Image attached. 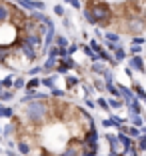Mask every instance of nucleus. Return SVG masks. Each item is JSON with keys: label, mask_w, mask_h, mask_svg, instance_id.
Instances as JSON below:
<instances>
[{"label": "nucleus", "mask_w": 146, "mask_h": 156, "mask_svg": "<svg viewBox=\"0 0 146 156\" xmlns=\"http://www.w3.org/2000/svg\"><path fill=\"white\" fill-rule=\"evenodd\" d=\"M8 138L24 156H96L92 116L60 96H32L14 110Z\"/></svg>", "instance_id": "nucleus-1"}, {"label": "nucleus", "mask_w": 146, "mask_h": 156, "mask_svg": "<svg viewBox=\"0 0 146 156\" xmlns=\"http://www.w3.org/2000/svg\"><path fill=\"white\" fill-rule=\"evenodd\" d=\"M52 22L12 0H0V72H22L44 56Z\"/></svg>", "instance_id": "nucleus-2"}, {"label": "nucleus", "mask_w": 146, "mask_h": 156, "mask_svg": "<svg viewBox=\"0 0 146 156\" xmlns=\"http://www.w3.org/2000/svg\"><path fill=\"white\" fill-rule=\"evenodd\" d=\"M92 26L122 36L146 34V0H78Z\"/></svg>", "instance_id": "nucleus-3"}]
</instances>
